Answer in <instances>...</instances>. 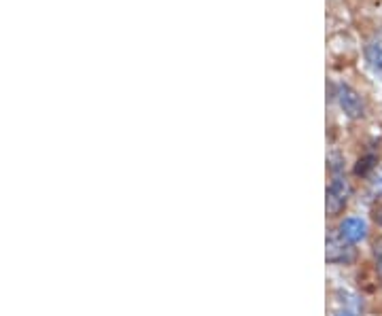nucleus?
<instances>
[{
  "label": "nucleus",
  "mask_w": 382,
  "mask_h": 316,
  "mask_svg": "<svg viewBox=\"0 0 382 316\" xmlns=\"http://www.w3.org/2000/svg\"><path fill=\"white\" fill-rule=\"evenodd\" d=\"M348 195H350V185L344 177H336L330 187H327V199H325V206H327V215L336 217L344 210L346 202H348Z\"/></svg>",
  "instance_id": "f257e3e1"
},
{
  "label": "nucleus",
  "mask_w": 382,
  "mask_h": 316,
  "mask_svg": "<svg viewBox=\"0 0 382 316\" xmlns=\"http://www.w3.org/2000/svg\"><path fill=\"white\" fill-rule=\"evenodd\" d=\"M336 96H338V102H340L342 110L348 115V117L359 119V117H363V115H365V104H363L361 96L355 90H350L348 85H340Z\"/></svg>",
  "instance_id": "f03ea898"
},
{
  "label": "nucleus",
  "mask_w": 382,
  "mask_h": 316,
  "mask_svg": "<svg viewBox=\"0 0 382 316\" xmlns=\"http://www.w3.org/2000/svg\"><path fill=\"white\" fill-rule=\"evenodd\" d=\"M355 259V250H352L350 242L338 234L327 236V261L332 264H348Z\"/></svg>",
  "instance_id": "7ed1b4c3"
},
{
  "label": "nucleus",
  "mask_w": 382,
  "mask_h": 316,
  "mask_svg": "<svg viewBox=\"0 0 382 316\" xmlns=\"http://www.w3.org/2000/svg\"><path fill=\"white\" fill-rule=\"evenodd\" d=\"M365 234H367V227H365V223H363L361 219H357V217H348V219H344L342 225H340V236L346 238L348 242H359V240L365 238Z\"/></svg>",
  "instance_id": "20e7f679"
},
{
  "label": "nucleus",
  "mask_w": 382,
  "mask_h": 316,
  "mask_svg": "<svg viewBox=\"0 0 382 316\" xmlns=\"http://www.w3.org/2000/svg\"><path fill=\"white\" fill-rule=\"evenodd\" d=\"M365 60L372 66V70L382 72V45L380 43H372L365 47Z\"/></svg>",
  "instance_id": "39448f33"
},
{
  "label": "nucleus",
  "mask_w": 382,
  "mask_h": 316,
  "mask_svg": "<svg viewBox=\"0 0 382 316\" xmlns=\"http://www.w3.org/2000/svg\"><path fill=\"white\" fill-rule=\"evenodd\" d=\"M374 164H376V157H374V155L361 157V159H359V164H357V168H355V172H357L359 177H365L367 172H370V170L374 168Z\"/></svg>",
  "instance_id": "423d86ee"
},
{
  "label": "nucleus",
  "mask_w": 382,
  "mask_h": 316,
  "mask_svg": "<svg viewBox=\"0 0 382 316\" xmlns=\"http://www.w3.org/2000/svg\"><path fill=\"white\" fill-rule=\"evenodd\" d=\"M374 255H376V270H378V276H380V282H382V240L376 242Z\"/></svg>",
  "instance_id": "0eeeda50"
},
{
  "label": "nucleus",
  "mask_w": 382,
  "mask_h": 316,
  "mask_svg": "<svg viewBox=\"0 0 382 316\" xmlns=\"http://www.w3.org/2000/svg\"><path fill=\"white\" fill-rule=\"evenodd\" d=\"M374 217H376V221L382 225V206H378V210H376V215H374Z\"/></svg>",
  "instance_id": "6e6552de"
},
{
  "label": "nucleus",
  "mask_w": 382,
  "mask_h": 316,
  "mask_svg": "<svg viewBox=\"0 0 382 316\" xmlns=\"http://www.w3.org/2000/svg\"><path fill=\"white\" fill-rule=\"evenodd\" d=\"M338 316H350V314H338Z\"/></svg>",
  "instance_id": "1a4fd4ad"
}]
</instances>
